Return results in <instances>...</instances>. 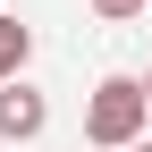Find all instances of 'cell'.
I'll return each mask as SVG.
<instances>
[{
	"label": "cell",
	"instance_id": "obj_6",
	"mask_svg": "<svg viewBox=\"0 0 152 152\" xmlns=\"http://www.w3.org/2000/svg\"><path fill=\"white\" fill-rule=\"evenodd\" d=\"M127 152H152V144H127Z\"/></svg>",
	"mask_w": 152,
	"mask_h": 152
},
{
	"label": "cell",
	"instance_id": "obj_5",
	"mask_svg": "<svg viewBox=\"0 0 152 152\" xmlns=\"http://www.w3.org/2000/svg\"><path fill=\"white\" fill-rule=\"evenodd\" d=\"M144 102H152V68H144Z\"/></svg>",
	"mask_w": 152,
	"mask_h": 152
},
{
	"label": "cell",
	"instance_id": "obj_4",
	"mask_svg": "<svg viewBox=\"0 0 152 152\" xmlns=\"http://www.w3.org/2000/svg\"><path fill=\"white\" fill-rule=\"evenodd\" d=\"M152 0H93V17H102V26H127V17H144Z\"/></svg>",
	"mask_w": 152,
	"mask_h": 152
},
{
	"label": "cell",
	"instance_id": "obj_1",
	"mask_svg": "<svg viewBox=\"0 0 152 152\" xmlns=\"http://www.w3.org/2000/svg\"><path fill=\"white\" fill-rule=\"evenodd\" d=\"M144 118H152V102H144V76H102V85L85 93V144H102V152L144 144Z\"/></svg>",
	"mask_w": 152,
	"mask_h": 152
},
{
	"label": "cell",
	"instance_id": "obj_3",
	"mask_svg": "<svg viewBox=\"0 0 152 152\" xmlns=\"http://www.w3.org/2000/svg\"><path fill=\"white\" fill-rule=\"evenodd\" d=\"M26 59H34V26H17V17L0 9V85H17Z\"/></svg>",
	"mask_w": 152,
	"mask_h": 152
},
{
	"label": "cell",
	"instance_id": "obj_2",
	"mask_svg": "<svg viewBox=\"0 0 152 152\" xmlns=\"http://www.w3.org/2000/svg\"><path fill=\"white\" fill-rule=\"evenodd\" d=\"M42 127H51V102L26 85V76H17V85H0V144H34Z\"/></svg>",
	"mask_w": 152,
	"mask_h": 152
}]
</instances>
